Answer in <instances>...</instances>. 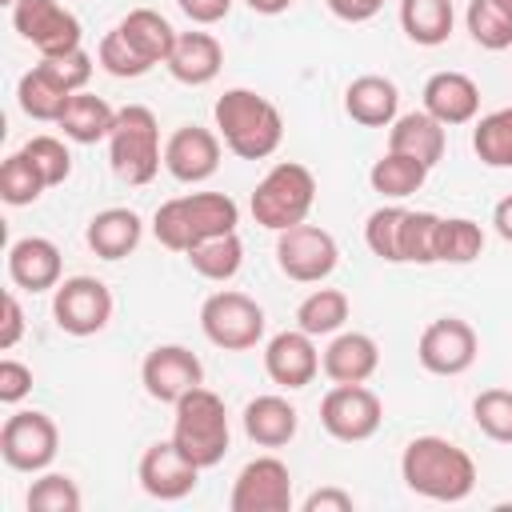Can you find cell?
Wrapping results in <instances>:
<instances>
[{"label": "cell", "mask_w": 512, "mask_h": 512, "mask_svg": "<svg viewBox=\"0 0 512 512\" xmlns=\"http://www.w3.org/2000/svg\"><path fill=\"white\" fill-rule=\"evenodd\" d=\"M400 476L424 500L460 504L476 488V460L444 436H416V440L404 444Z\"/></svg>", "instance_id": "obj_1"}, {"label": "cell", "mask_w": 512, "mask_h": 512, "mask_svg": "<svg viewBox=\"0 0 512 512\" xmlns=\"http://www.w3.org/2000/svg\"><path fill=\"white\" fill-rule=\"evenodd\" d=\"M212 120L224 148L240 160H268L284 140L280 108L252 88H228L212 104Z\"/></svg>", "instance_id": "obj_2"}, {"label": "cell", "mask_w": 512, "mask_h": 512, "mask_svg": "<svg viewBox=\"0 0 512 512\" xmlns=\"http://www.w3.org/2000/svg\"><path fill=\"white\" fill-rule=\"evenodd\" d=\"M240 224V208L228 192H188L176 200H164L152 216V236L168 248V252H188L192 244L220 236V232H236Z\"/></svg>", "instance_id": "obj_3"}, {"label": "cell", "mask_w": 512, "mask_h": 512, "mask_svg": "<svg viewBox=\"0 0 512 512\" xmlns=\"http://www.w3.org/2000/svg\"><path fill=\"white\" fill-rule=\"evenodd\" d=\"M172 416V444L196 464V468H216L232 444V428H228V408L212 388H192L184 392Z\"/></svg>", "instance_id": "obj_4"}, {"label": "cell", "mask_w": 512, "mask_h": 512, "mask_svg": "<svg viewBox=\"0 0 512 512\" xmlns=\"http://www.w3.org/2000/svg\"><path fill=\"white\" fill-rule=\"evenodd\" d=\"M108 164H112L116 180H124L132 188L152 184V176L164 164L160 124H156L152 108H144V104L116 108V124L108 132Z\"/></svg>", "instance_id": "obj_5"}, {"label": "cell", "mask_w": 512, "mask_h": 512, "mask_svg": "<svg viewBox=\"0 0 512 512\" xmlns=\"http://www.w3.org/2000/svg\"><path fill=\"white\" fill-rule=\"evenodd\" d=\"M312 204H316V176L296 160L272 164L252 192V216L268 232H284V228L304 224Z\"/></svg>", "instance_id": "obj_6"}, {"label": "cell", "mask_w": 512, "mask_h": 512, "mask_svg": "<svg viewBox=\"0 0 512 512\" xmlns=\"http://www.w3.org/2000/svg\"><path fill=\"white\" fill-rule=\"evenodd\" d=\"M264 324H268L264 320V308L252 296L236 292V288H220V292H212L200 304V328L224 352H248V348H256L264 340Z\"/></svg>", "instance_id": "obj_7"}, {"label": "cell", "mask_w": 512, "mask_h": 512, "mask_svg": "<svg viewBox=\"0 0 512 512\" xmlns=\"http://www.w3.org/2000/svg\"><path fill=\"white\" fill-rule=\"evenodd\" d=\"M276 264L296 284H320L340 264L336 236L308 220L296 228H284V232H276Z\"/></svg>", "instance_id": "obj_8"}, {"label": "cell", "mask_w": 512, "mask_h": 512, "mask_svg": "<svg viewBox=\"0 0 512 512\" xmlns=\"http://www.w3.org/2000/svg\"><path fill=\"white\" fill-rule=\"evenodd\" d=\"M56 448H60V432L48 412L24 408L12 412L0 428V456L16 472H44L56 460Z\"/></svg>", "instance_id": "obj_9"}, {"label": "cell", "mask_w": 512, "mask_h": 512, "mask_svg": "<svg viewBox=\"0 0 512 512\" xmlns=\"http://www.w3.org/2000/svg\"><path fill=\"white\" fill-rule=\"evenodd\" d=\"M112 292L96 276H68L52 292V316L56 328L68 336H96L112 320Z\"/></svg>", "instance_id": "obj_10"}, {"label": "cell", "mask_w": 512, "mask_h": 512, "mask_svg": "<svg viewBox=\"0 0 512 512\" xmlns=\"http://www.w3.org/2000/svg\"><path fill=\"white\" fill-rule=\"evenodd\" d=\"M380 420H384V404L364 384H332V392L320 400L324 432L344 440V444H360V440L376 436Z\"/></svg>", "instance_id": "obj_11"}, {"label": "cell", "mask_w": 512, "mask_h": 512, "mask_svg": "<svg viewBox=\"0 0 512 512\" xmlns=\"http://www.w3.org/2000/svg\"><path fill=\"white\" fill-rule=\"evenodd\" d=\"M12 28L40 52V56H56V52H72L80 48V20L60 4V0H20L12 8Z\"/></svg>", "instance_id": "obj_12"}, {"label": "cell", "mask_w": 512, "mask_h": 512, "mask_svg": "<svg viewBox=\"0 0 512 512\" xmlns=\"http://www.w3.org/2000/svg\"><path fill=\"white\" fill-rule=\"evenodd\" d=\"M476 352H480V340H476L472 324L460 320V316L432 320L420 332V344H416V360L432 376H460V372H468L476 364Z\"/></svg>", "instance_id": "obj_13"}, {"label": "cell", "mask_w": 512, "mask_h": 512, "mask_svg": "<svg viewBox=\"0 0 512 512\" xmlns=\"http://www.w3.org/2000/svg\"><path fill=\"white\" fill-rule=\"evenodd\" d=\"M232 512H288L292 508V472L276 456H256L240 468L232 496Z\"/></svg>", "instance_id": "obj_14"}, {"label": "cell", "mask_w": 512, "mask_h": 512, "mask_svg": "<svg viewBox=\"0 0 512 512\" xmlns=\"http://www.w3.org/2000/svg\"><path fill=\"white\" fill-rule=\"evenodd\" d=\"M140 384L152 400L160 404H176L184 392L204 384V364L192 348L184 344H156L144 364H140Z\"/></svg>", "instance_id": "obj_15"}, {"label": "cell", "mask_w": 512, "mask_h": 512, "mask_svg": "<svg viewBox=\"0 0 512 512\" xmlns=\"http://www.w3.org/2000/svg\"><path fill=\"white\" fill-rule=\"evenodd\" d=\"M200 472H204V468H196V464L172 444V436L148 444L144 456H140V468H136L140 488H144L152 500H184V496L196 488Z\"/></svg>", "instance_id": "obj_16"}, {"label": "cell", "mask_w": 512, "mask_h": 512, "mask_svg": "<svg viewBox=\"0 0 512 512\" xmlns=\"http://www.w3.org/2000/svg\"><path fill=\"white\" fill-rule=\"evenodd\" d=\"M164 168L180 184H204L220 168V136L200 124H184L164 140Z\"/></svg>", "instance_id": "obj_17"}, {"label": "cell", "mask_w": 512, "mask_h": 512, "mask_svg": "<svg viewBox=\"0 0 512 512\" xmlns=\"http://www.w3.org/2000/svg\"><path fill=\"white\" fill-rule=\"evenodd\" d=\"M316 336H308L304 328H288V332H276L268 344H264V372L272 384L296 392V388H308L320 372V352L312 344Z\"/></svg>", "instance_id": "obj_18"}, {"label": "cell", "mask_w": 512, "mask_h": 512, "mask_svg": "<svg viewBox=\"0 0 512 512\" xmlns=\"http://www.w3.org/2000/svg\"><path fill=\"white\" fill-rule=\"evenodd\" d=\"M420 96H424V112L436 116L444 128L468 124L480 112V88L464 72H432L424 80V92Z\"/></svg>", "instance_id": "obj_19"}, {"label": "cell", "mask_w": 512, "mask_h": 512, "mask_svg": "<svg viewBox=\"0 0 512 512\" xmlns=\"http://www.w3.org/2000/svg\"><path fill=\"white\" fill-rule=\"evenodd\" d=\"M60 248L48 236H20L8 248V280L24 292H48L60 284Z\"/></svg>", "instance_id": "obj_20"}, {"label": "cell", "mask_w": 512, "mask_h": 512, "mask_svg": "<svg viewBox=\"0 0 512 512\" xmlns=\"http://www.w3.org/2000/svg\"><path fill=\"white\" fill-rule=\"evenodd\" d=\"M220 68H224V48L212 32H176V44L168 56L172 80L200 88V84H212L220 76Z\"/></svg>", "instance_id": "obj_21"}, {"label": "cell", "mask_w": 512, "mask_h": 512, "mask_svg": "<svg viewBox=\"0 0 512 512\" xmlns=\"http://www.w3.org/2000/svg\"><path fill=\"white\" fill-rule=\"evenodd\" d=\"M320 368L332 384H364L380 368V348L368 332H336L320 356Z\"/></svg>", "instance_id": "obj_22"}, {"label": "cell", "mask_w": 512, "mask_h": 512, "mask_svg": "<svg viewBox=\"0 0 512 512\" xmlns=\"http://www.w3.org/2000/svg\"><path fill=\"white\" fill-rule=\"evenodd\" d=\"M344 112L364 128H388L400 116V92L388 76H376V72L356 76L344 88Z\"/></svg>", "instance_id": "obj_23"}, {"label": "cell", "mask_w": 512, "mask_h": 512, "mask_svg": "<svg viewBox=\"0 0 512 512\" xmlns=\"http://www.w3.org/2000/svg\"><path fill=\"white\" fill-rule=\"evenodd\" d=\"M388 152L412 156L424 168H432L444 156V124L436 116H428L424 108L420 112H404V116H396L388 124Z\"/></svg>", "instance_id": "obj_24"}, {"label": "cell", "mask_w": 512, "mask_h": 512, "mask_svg": "<svg viewBox=\"0 0 512 512\" xmlns=\"http://www.w3.org/2000/svg\"><path fill=\"white\" fill-rule=\"evenodd\" d=\"M140 236H144V220L132 208H104V212H96L88 220V232H84L88 248L100 260H124V256H132L136 244H140Z\"/></svg>", "instance_id": "obj_25"}, {"label": "cell", "mask_w": 512, "mask_h": 512, "mask_svg": "<svg viewBox=\"0 0 512 512\" xmlns=\"http://www.w3.org/2000/svg\"><path fill=\"white\" fill-rule=\"evenodd\" d=\"M300 428L296 408L284 396H256L244 404V432L260 448H284Z\"/></svg>", "instance_id": "obj_26"}, {"label": "cell", "mask_w": 512, "mask_h": 512, "mask_svg": "<svg viewBox=\"0 0 512 512\" xmlns=\"http://www.w3.org/2000/svg\"><path fill=\"white\" fill-rule=\"evenodd\" d=\"M116 32L136 48V56H140L148 68L168 64L172 44H176V28H172L156 8H132V12L116 24Z\"/></svg>", "instance_id": "obj_27"}, {"label": "cell", "mask_w": 512, "mask_h": 512, "mask_svg": "<svg viewBox=\"0 0 512 512\" xmlns=\"http://www.w3.org/2000/svg\"><path fill=\"white\" fill-rule=\"evenodd\" d=\"M68 140L76 144H96V140H108L112 124H116V108L104 100V96H92V92H72V100L64 104L60 120Z\"/></svg>", "instance_id": "obj_28"}, {"label": "cell", "mask_w": 512, "mask_h": 512, "mask_svg": "<svg viewBox=\"0 0 512 512\" xmlns=\"http://www.w3.org/2000/svg\"><path fill=\"white\" fill-rule=\"evenodd\" d=\"M452 0H400V28L412 44L436 48L452 36Z\"/></svg>", "instance_id": "obj_29"}, {"label": "cell", "mask_w": 512, "mask_h": 512, "mask_svg": "<svg viewBox=\"0 0 512 512\" xmlns=\"http://www.w3.org/2000/svg\"><path fill=\"white\" fill-rule=\"evenodd\" d=\"M16 100H20V108L32 116V120H60V112H64V104L72 100V92L44 68V64H32L24 76H20V84H16Z\"/></svg>", "instance_id": "obj_30"}, {"label": "cell", "mask_w": 512, "mask_h": 512, "mask_svg": "<svg viewBox=\"0 0 512 512\" xmlns=\"http://www.w3.org/2000/svg\"><path fill=\"white\" fill-rule=\"evenodd\" d=\"M184 256H188V264H192L196 276L224 284V280H232V276L240 272V264H244V244H240L236 232H220V236H208V240L192 244Z\"/></svg>", "instance_id": "obj_31"}, {"label": "cell", "mask_w": 512, "mask_h": 512, "mask_svg": "<svg viewBox=\"0 0 512 512\" xmlns=\"http://www.w3.org/2000/svg\"><path fill=\"white\" fill-rule=\"evenodd\" d=\"M424 180H428V168H424L420 160H412V156H400V152H384V156L368 168L372 192H380V196H388V200H404V196L420 192Z\"/></svg>", "instance_id": "obj_32"}, {"label": "cell", "mask_w": 512, "mask_h": 512, "mask_svg": "<svg viewBox=\"0 0 512 512\" xmlns=\"http://www.w3.org/2000/svg\"><path fill=\"white\" fill-rule=\"evenodd\" d=\"M348 320V296L340 288H316L296 308V328L308 336H336Z\"/></svg>", "instance_id": "obj_33"}, {"label": "cell", "mask_w": 512, "mask_h": 512, "mask_svg": "<svg viewBox=\"0 0 512 512\" xmlns=\"http://www.w3.org/2000/svg\"><path fill=\"white\" fill-rule=\"evenodd\" d=\"M472 148L488 168H512V108H496L476 120Z\"/></svg>", "instance_id": "obj_34"}, {"label": "cell", "mask_w": 512, "mask_h": 512, "mask_svg": "<svg viewBox=\"0 0 512 512\" xmlns=\"http://www.w3.org/2000/svg\"><path fill=\"white\" fill-rule=\"evenodd\" d=\"M404 220H408V208H400V204H384L368 216L364 244L372 248V256H380L388 264H404Z\"/></svg>", "instance_id": "obj_35"}, {"label": "cell", "mask_w": 512, "mask_h": 512, "mask_svg": "<svg viewBox=\"0 0 512 512\" xmlns=\"http://www.w3.org/2000/svg\"><path fill=\"white\" fill-rule=\"evenodd\" d=\"M484 252V228L468 216H440L436 236V264H472Z\"/></svg>", "instance_id": "obj_36"}, {"label": "cell", "mask_w": 512, "mask_h": 512, "mask_svg": "<svg viewBox=\"0 0 512 512\" xmlns=\"http://www.w3.org/2000/svg\"><path fill=\"white\" fill-rule=\"evenodd\" d=\"M464 24L480 48H488V52L512 48V12H504L496 0H468Z\"/></svg>", "instance_id": "obj_37"}, {"label": "cell", "mask_w": 512, "mask_h": 512, "mask_svg": "<svg viewBox=\"0 0 512 512\" xmlns=\"http://www.w3.org/2000/svg\"><path fill=\"white\" fill-rule=\"evenodd\" d=\"M24 504H28V512H80L84 496H80V488H76L72 476H64V472H44L40 480H32Z\"/></svg>", "instance_id": "obj_38"}, {"label": "cell", "mask_w": 512, "mask_h": 512, "mask_svg": "<svg viewBox=\"0 0 512 512\" xmlns=\"http://www.w3.org/2000/svg\"><path fill=\"white\" fill-rule=\"evenodd\" d=\"M472 420L488 440L512 444V392L508 388H484L472 400Z\"/></svg>", "instance_id": "obj_39"}, {"label": "cell", "mask_w": 512, "mask_h": 512, "mask_svg": "<svg viewBox=\"0 0 512 512\" xmlns=\"http://www.w3.org/2000/svg\"><path fill=\"white\" fill-rule=\"evenodd\" d=\"M44 188H48L44 176L36 172V164H32L24 152H12V156L4 160V168H0V196H4L12 208L36 204Z\"/></svg>", "instance_id": "obj_40"}, {"label": "cell", "mask_w": 512, "mask_h": 512, "mask_svg": "<svg viewBox=\"0 0 512 512\" xmlns=\"http://www.w3.org/2000/svg\"><path fill=\"white\" fill-rule=\"evenodd\" d=\"M20 152L36 164V172L44 176L48 188H56V184H64L72 176V156H68L64 140H56V136H32Z\"/></svg>", "instance_id": "obj_41"}, {"label": "cell", "mask_w": 512, "mask_h": 512, "mask_svg": "<svg viewBox=\"0 0 512 512\" xmlns=\"http://www.w3.org/2000/svg\"><path fill=\"white\" fill-rule=\"evenodd\" d=\"M436 236H440V216L436 212H408V220H404V264H436Z\"/></svg>", "instance_id": "obj_42"}, {"label": "cell", "mask_w": 512, "mask_h": 512, "mask_svg": "<svg viewBox=\"0 0 512 512\" xmlns=\"http://www.w3.org/2000/svg\"><path fill=\"white\" fill-rule=\"evenodd\" d=\"M96 64H100L108 76H120V80H136V76L152 72V68L136 56V48H132L116 28L104 32V40H100V48H96Z\"/></svg>", "instance_id": "obj_43"}, {"label": "cell", "mask_w": 512, "mask_h": 512, "mask_svg": "<svg viewBox=\"0 0 512 512\" xmlns=\"http://www.w3.org/2000/svg\"><path fill=\"white\" fill-rule=\"evenodd\" d=\"M40 64H44L68 92H84V84L92 80V56H88L84 48L56 52V56H40Z\"/></svg>", "instance_id": "obj_44"}, {"label": "cell", "mask_w": 512, "mask_h": 512, "mask_svg": "<svg viewBox=\"0 0 512 512\" xmlns=\"http://www.w3.org/2000/svg\"><path fill=\"white\" fill-rule=\"evenodd\" d=\"M28 392H32V368L12 360V356H4L0 360V400L4 404H20Z\"/></svg>", "instance_id": "obj_45"}, {"label": "cell", "mask_w": 512, "mask_h": 512, "mask_svg": "<svg viewBox=\"0 0 512 512\" xmlns=\"http://www.w3.org/2000/svg\"><path fill=\"white\" fill-rule=\"evenodd\" d=\"M176 4H180V12H184L192 24H200V28L220 24V20L232 12V0H176Z\"/></svg>", "instance_id": "obj_46"}, {"label": "cell", "mask_w": 512, "mask_h": 512, "mask_svg": "<svg viewBox=\"0 0 512 512\" xmlns=\"http://www.w3.org/2000/svg\"><path fill=\"white\" fill-rule=\"evenodd\" d=\"M24 336V308L16 300V292H4V324H0V348L12 352Z\"/></svg>", "instance_id": "obj_47"}, {"label": "cell", "mask_w": 512, "mask_h": 512, "mask_svg": "<svg viewBox=\"0 0 512 512\" xmlns=\"http://www.w3.org/2000/svg\"><path fill=\"white\" fill-rule=\"evenodd\" d=\"M300 508H304V512H352L356 500H352L344 488H316V492L304 496Z\"/></svg>", "instance_id": "obj_48"}, {"label": "cell", "mask_w": 512, "mask_h": 512, "mask_svg": "<svg viewBox=\"0 0 512 512\" xmlns=\"http://www.w3.org/2000/svg\"><path fill=\"white\" fill-rule=\"evenodd\" d=\"M328 4V12L336 16V20H344V24H364V20H372L388 0H324Z\"/></svg>", "instance_id": "obj_49"}, {"label": "cell", "mask_w": 512, "mask_h": 512, "mask_svg": "<svg viewBox=\"0 0 512 512\" xmlns=\"http://www.w3.org/2000/svg\"><path fill=\"white\" fill-rule=\"evenodd\" d=\"M492 224H496V236L512 244V196H504V200L492 208Z\"/></svg>", "instance_id": "obj_50"}, {"label": "cell", "mask_w": 512, "mask_h": 512, "mask_svg": "<svg viewBox=\"0 0 512 512\" xmlns=\"http://www.w3.org/2000/svg\"><path fill=\"white\" fill-rule=\"evenodd\" d=\"M252 12H260V16H280V12H288L292 8V0H244Z\"/></svg>", "instance_id": "obj_51"}, {"label": "cell", "mask_w": 512, "mask_h": 512, "mask_svg": "<svg viewBox=\"0 0 512 512\" xmlns=\"http://www.w3.org/2000/svg\"><path fill=\"white\" fill-rule=\"evenodd\" d=\"M496 4H500V8H504V12H512V0H496Z\"/></svg>", "instance_id": "obj_52"}, {"label": "cell", "mask_w": 512, "mask_h": 512, "mask_svg": "<svg viewBox=\"0 0 512 512\" xmlns=\"http://www.w3.org/2000/svg\"><path fill=\"white\" fill-rule=\"evenodd\" d=\"M0 4H8V8H16V4H20V0H0Z\"/></svg>", "instance_id": "obj_53"}]
</instances>
